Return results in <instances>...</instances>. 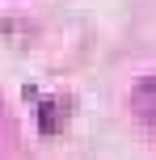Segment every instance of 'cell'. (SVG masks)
I'll return each instance as SVG.
<instances>
[{
  "instance_id": "1",
  "label": "cell",
  "mask_w": 156,
  "mask_h": 160,
  "mask_svg": "<svg viewBox=\"0 0 156 160\" xmlns=\"http://www.w3.org/2000/svg\"><path fill=\"white\" fill-rule=\"evenodd\" d=\"M131 110L139 122H148V127H156V76L139 80V84L131 88Z\"/></svg>"
}]
</instances>
